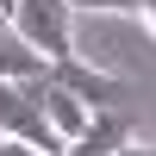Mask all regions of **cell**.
<instances>
[{"instance_id": "7", "label": "cell", "mask_w": 156, "mask_h": 156, "mask_svg": "<svg viewBox=\"0 0 156 156\" xmlns=\"http://www.w3.org/2000/svg\"><path fill=\"white\" fill-rule=\"evenodd\" d=\"M131 19H144V31L156 37V0H131Z\"/></svg>"}, {"instance_id": "2", "label": "cell", "mask_w": 156, "mask_h": 156, "mask_svg": "<svg viewBox=\"0 0 156 156\" xmlns=\"http://www.w3.org/2000/svg\"><path fill=\"white\" fill-rule=\"evenodd\" d=\"M0 137L37 144V150H50V156H62V150H69V144L56 137V125L44 119V106L25 94V75H0Z\"/></svg>"}, {"instance_id": "5", "label": "cell", "mask_w": 156, "mask_h": 156, "mask_svg": "<svg viewBox=\"0 0 156 156\" xmlns=\"http://www.w3.org/2000/svg\"><path fill=\"white\" fill-rule=\"evenodd\" d=\"M37 69H44V56H37L12 25H0V75H37Z\"/></svg>"}, {"instance_id": "8", "label": "cell", "mask_w": 156, "mask_h": 156, "mask_svg": "<svg viewBox=\"0 0 156 156\" xmlns=\"http://www.w3.org/2000/svg\"><path fill=\"white\" fill-rule=\"evenodd\" d=\"M0 156H50V150H37V144H19V137H0Z\"/></svg>"}, {"instance_id": "6", "label": "cell", "mask_w": 156, "mask_h": 156, "mask_svg": "<svg viewBox=\"0 0 156 156\" xmlns=\"http://www.w3.org/2000/svg\"><path fill=\"white\" fill-rule=\"evenodd\" d=\"M75 12H131V0H69Z\"/></svg>"}, {"instance_id": "3", "label": "cell", "mask_w": 156, "mask_h": 156, "mask_svg": "<svg viewBox=\"0 0 156 156\" xmlns=\"http://www.w3.org/2000/svg\"><path fill=\"white\" fill-rule=\"evenodd\" d=\"M44 69L56 75L69 94H81L94 112H100V106H119V100H125V81H119V75H106V69H94V62H81L75 50H69V56H56V62H44Z\"/></svg>"}, {"instance_id": "1", "label": "cell", "mask_w": 156, "mask_h": 156, "mask_svg": "<svg viewBox=\"0 0 156 156\" xmlns=\"http://www.w3.org/2000/svg\"><path fill=\"white\" fill-rule=\"evenodd\" d=\"M6 25H12L44 62H56V56L75 50V6H69V0H19Z\"/></svg>"}, {"instance_id": "9", "label": "cell", "mask_w": 156, "mask_h": 156, "mask_svg": "<svg viewBox=\"0 0 156 156\" xmlns=\"http://www.w3.org/2000/svg\"><path fill=\"white\" fill-rule=\"evenodd\" d=\"M119 156H156V144L150 137H131V144H119Z\"/></svg>"}, {"instance_id": "10", "label": "cell", "mask_w": 156, "mask_h": 156, "mask_svg": "<svg viewBox=\"0 0 156 156\" xmlns=\"http://www.w3.org/2000/svg\"><path fill=\"white\" fill-rule=\"evenodd\" d=\"M12 6H19V0H0V25H6V19H12Z\"/></svg>"}, {"instance_id": "4", "label": "cell", "mask_w": 156, "mask_h": 156, "mask_svg": "<svg viewBox=\"0 0 156 156\" xmlns=\"http://www.w3.org/2000/svg\"><path fill=\"white\" fill-rule=\"evenodd\" d=\"M131 137H137L131 112H125V106H100L94 119L69 137V150H62V156H119V144H131Z\"/></svg>"}]
</instances>
